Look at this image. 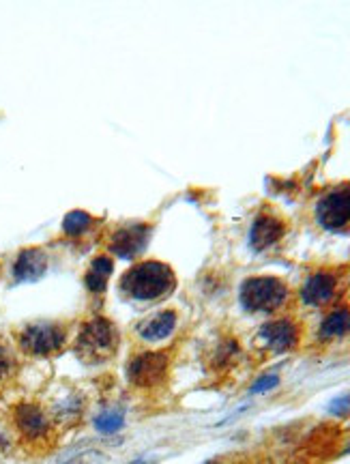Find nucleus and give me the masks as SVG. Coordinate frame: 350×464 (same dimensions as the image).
<instances>
[{
	"mask_svg": "<svg viewBox=\"0 0 350 464\" xmlns=\"http://www.w3.org/2000/svg\"><path fill=\"white\" fill-rule=\"evenodd\" d=\"M165 366H168V357L163 353H144L131 361L129 381L136 385H142V387L155 385L163 378Z\"/></svg>",
	"mask_w": 350,
	"mask_h": 464,
	"instance_id": "6",
	"label": "nucleus"
},
{
	"mask_svg": "<svg viewBox=\"0 0 350 464\" xmlns=\"http://www.w3.org/2000/svg\"><path fill=\"white\" fill-rule=\"evenodd\" d=\"M15 421H18V428L22 430V432L26 437H30V439L41 437L45 432V428H47L45 415L32 404H22L18 408V412H15Z\"/></svg>",
	"mask_w": 350,
	"mask_h": 464,
	"instance_id": "13",
	"label": "nucleus"
},
{
	"mask_svg": "<svg viewBox=\"0 0 350 464\" xmlns=\"http://www.w3.org/2000/svg\"><path fill=\"white\" fill-rule=\"evenodd\" d=\"M129 464H151V462H146V460H133V462H129Z\"/></svg>",
	"mask_w": 350,
	"mask_h": 464,
	"instance_id": "22",
	"label": "nucleus"
},
{
	"mask_svg": "<svg viewBox=\"0 0 350 464\" xmlns=\"http://www.w3.org/2000/svg\"><path fill=\"white\" fill-rule=\"evenodd\" d=\"M260 338L275 353H286L296 344V329L288 320H275L264 324L260 329Z\"/></svg>",
	"mask_w": 350,
	"mask_h": 464,
	"instance_id": "9",
	"label": "nucleus"
},
{
	"mask_svg": "<svg viewBox=\"0 0 350 464\" xmlns=\"http://www.w3.org/2000/svg\"><path fill=\"white\" fill-rule=\"evenodd\" d=\"M112 269H114V265H112V261L108 256H99V258H95L93 261V265H91V271L95 273V275H102V278H110V273H112Z\"/></svg>",
	"mask_w": 350,
	"mask_h": 464,
	"instance_id": "17",
	"label": "nucleus"
},
{
	"mask_svg": "<svg viewBox=\"0 0 350 464\" xmlns=\"http://www.w3.org/2000/svg\"><path fill=\"white\" fill-rule=\"evenodd\" d=\"M288 290L275 278H252L241 286V303L247 312H271L286 301Z\"/></svg>",
	"mask_w": 350,
	"mask_h": 464,
	"instance_id": "3",
	"label": "nucleus"
},
{
	"mask_svg": "<svg viewBox=\"0 0 350 464\" xmlns=\"http://www.w3.org/2000/svg\"><path fill=\"white\" fill-rule=\"evenodd\" d=\"M45 271H47V256L37 247L20 252L18 261L13 265V275L18 282H37L43 278Z\"/></svg>",
	"mask_w": 350,
	"mask_h": 464,
	"instance_id": "8",
	"label": "nucleus"
},
{
	"mask_svg": "<svg viewBox=\"0 0 350 464\" xmlns=\"http://www.w3.org/2000/svg\"><path fill=\"white\" fill-rule=\"evenodd\" d=\"M11 370V355L5 346H0V378H5Z\"/></svg>",
	"mask_w": 350,
	"mask_h": 464,
	"instance_id": "20",
	"label": "nucleus"
},
{
	"mask_svg": "<svg viewBox=\"0 0 350 464\" xmlns=\"http://www.w3.org/2000/svg\"><path fill=\"white\" fill-rule=\"evenodd\" d=\"M174 327H176L174 312H159L153 318L142 322L138 327V331H140V338L146 340V342H159V340L168 338L174 331Z\"/></svg>",
	"mask_w": 350,
	"mask_h": 464,
	"instance_id": "12",
	"label": "nucleus"
},
{
	"mask_svg": "<svg viewBox=\"0 0 350 464\" xmlns=\"http://www.w3.org/2000/svg\"><path fill=\"white\" fill-rule=\"evenodd\" d=\"M146 239H148V228L136 223V226H129L116 232L112 236L110 250L119 258H123V261H129V258L142 252V247L146 245Z\"/></svg>",
	"mask_w": 350,
	"mask_h": 464,
	"instance_id": "7",
	"label": "nucleus"
},
{
	"mask_svg": "<svg viewBox=\"0 0 350 464\" xmlns=\"http://www.w3.org/2000/svg\"><path fill=\"white\" fill-rule=\"evenodd\" d=\"M20 344L32 355H49L65 344V331L54 322H35L22 331Z\"/></svg>",
	"mask_w": 350,
	"mask_h": 464,
	"instance_id": "5",
	"label": "nucleus"
},
{
	"mask_svg": "<svg viewBox=\"0 0 350 464\" xmlns=\"http://www.w3.org/2000/svg\"><path fill=\"white\" fill-rule=\"evenodd\" d=\"M116 349L114 327L106 318H95L84 324V329L78 335L75 353L86 364H102Z\"/></svg>",
	"mask_w": 350,
	"mask_h": 464,
	"instance_id": "2",
	"label": "nucleus"
},
{
	"mask_svg": "<svg viewBox=\"0 0 350 464\" xmlns=\"http://www.w3.org/2000/svg\"><path fill=\"white\" fill-rule=\"evenodd\" d=\"M316 217L325 230L342 232L350 226V189H333L316 206Z\"/></svg>",
	"mask_w": 350,
	"mask_h": 464,
	"instance_id": "4",
	"label": "nucleus"
},
{
	"mask_svg": "<svg viewBox=\"0 0 350 464\" xmlns=\"http://www.w3.org/2000/svg\"><path fill=\"white\" fill-rule=\"evenodd\" d=\"M104 460H106V458H104L102 454L91 452V454H84V456H80V458L71 460L69 464H99V462H104Z\"/></svg>",
	"mask_w": 350,
	"mask_h": 464,
	"instance_id": "19",
	"label": "nucleus"
},
{
	"mask_svg": "<svg viewBox=\"0 0 350 464\" xmlns=\"http://www.w3.org/2000/svg\"><path fill=\"white\" fill-rule=\"evenodd\" d=\"M91 223H93V219H91L89 213H84V211H71L69 215L65 217V221H62V230L67 234H71V236H78V234L84 232L91 226Z\"/></svg>",
	"mask_w": 350,
	"mask_h": 464,
	"instance_id": "15",
	"label": "nucleus"
},
{
	"mask_svg": "<svg viewBox=\"0 0 350 464\" xmlns=\"http://www.w3.org/2000/svg\"><path fill=\"white\" fill-rule=\"evenodd\" d=\"M123 423H125L123 412H116V410H106V412H102V415L95 419V428L99 430V432H104V434L119 432V430L123 428Z\"/></svg>",
	"mask_w": 350,
	"mask_h": 464,
	"instance_id": "16",
	"label": "nucleus"
},
{
	"mask_svg": "<svg viewBox=\"0 0 350 464\" xmlns=\"http://www.w3.org/2000/svg\"><path fill=\"white\" fill-rule=\"evenodd\" d=\"M348 408H350V398H340L331 404V412H336V415H342Z\"/></svg>",
	"mask_w": 350,
	"mask_h": 464,
	"instance_id": "21",
	"label": "nucleus"
},
{
	"mask_svg": "<svg viewBox=\"0 0 350 464\" xmlns=\"http://www.w3.org/2000/svg\"><path fill=\"white\" fill-rule=\"evenodd\" d=\"M350 331V312L348 309H336V312H331L325 320H323V327H320V335L323 338H340L344 333Z\"/></svg>",
	"mask_w": 350,
	"mask_h": 464,
	"instance_id": "14",
	"label": "nucleus"
},
{
	"mask_svg": "<svg viewBox=\"0 0 350 464\" xmlns=\"http://www.w3.org/2000/svg\"><path fill=\"white\" fill-rule=\"evenodd\" d=\"M121 288L133 299L153 301L174 288V275L170 267L161 263H142L125 273Z\"/></svg>",
	"mask_w": 350,
	"mask_h": 464,
	"instance_id": "1",
	"label": "nucleus"
},
{
	"mask_svg": "<svg viewBox=\"0 0 350 464\" xmlns=\"http://www.w3.org/2000/svg\"><path fill=\"white\" fill-rule=\"evenodd\" d=\"M277 383H279L277 374H266V376L258 378V381H256V383L252 385V393H264V391L273 389V387H275Z\"/></svg>",
	"mask_w": 350,
	"mask_h": 464,
	"instance_id": "18",
	"label": "nucleus"
},
{
	"mask_svg": "<svg viewBox=\"0 0 350 464\" xmlns=\"http://www.w3.org/2000/svg\"><path fill=\"white\" fill-rule=\"evenodd\" d=\"M209 464H215V462H209Z\"/></svg>",
	"mask_w": 350,
	"mask_h": 464,
	"instance_id": "23",
	"label": "nucleus"
},
{
	"mask_svg": "<svg viewBox=\"0 0 350 464\" xmlns=\"http://www.w3.org/2000/svg\"><path fill=\"white\" fill-rule=\"evenodd\" d=\"M333 290H336V278L329 273H316L305 282L301 297L307 305H323L333 297Z\"/></svg>",
	"mask_w": 350,
	"mask_h": 464,
	"instance_id": "11",
	"label": "nucleus"
},
{
	"mask_svg": "<svg viewBox=\"0 0 350 464\" xmlns=\"http://www.w3.org/2000/svg\"><path fill=\"white\" fill-rule=\"evenodd\" d=\"M284 234V226H281V221H277L275 217H269V215H260L254 226H252V232H249V243L256 252H262L266 247H271L273 243L281 239Z\"/></svg>",
	"mask_w": 350,
	"mask_h": 464,
	"instance_id": "10",
	"label": "nucleus"
}]
</instances>
